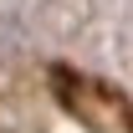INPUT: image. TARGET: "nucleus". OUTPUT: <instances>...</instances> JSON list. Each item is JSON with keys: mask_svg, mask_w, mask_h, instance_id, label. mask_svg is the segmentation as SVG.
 Instances as JSON below:
<instances>
[{"mask_svg": "<svg viewBox=\"0 0 133 133\" xmlns=\"http://www.w3.org/2000/svg\"><path fill=\"white\" fill-rule=\"evenodd\" d=\"M56 97H62V108L82 128L92 133H133V113L128 102L118 97L113 87L102 82H87V77H72V72H56Z\"/></svg>", "mask_w": 133, "mask_h": 133, "instance_id": "f257e3e1", "label": "nucleus"}]
</instances>
